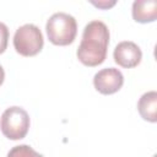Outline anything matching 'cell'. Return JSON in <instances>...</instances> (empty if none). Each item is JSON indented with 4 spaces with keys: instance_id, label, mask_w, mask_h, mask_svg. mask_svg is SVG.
<instances>
[{
    "instance_id": "1",
    "label": "cell",
    "mask_w": 157,
    "mask_h": 157,
    "mask_svg": "<svg viewBox=\"0 0 157 157\" xmlns=\"http://www.w3.org/2000/svg\"><path fill=\"white\" fill-rule=\"evenodd\" d=\"M109 44V29L102 21L94 20L86 25L81 43L77 48V58L86 66H97L105 60Z\"/></svg>"
},
{
    "instance_id": "2",
    "label": "cell",
    "mask_w": 157,
    "mask_h": 157,
    "mask_svg": "<svg viewBox=\"0 0 157 157\" xmlns=\"http://www.w3.org/2000/svg\"><path fill=\"white\" fill-rule=\"evenodd\" d=\"M49 40L55 45H69L75 40L77 23L74 16L65 12H56L49 17L45 25Z\"/></svg>"
},
{
    "instance_id": "3",
    "label": "cell",
    "mask_w": 157,
    "mask_h": 157,
    "mask_svg": "<svg viewBox=\"0 0 157 157\" xmlns=\"http://www.w3.org/2000/svg\"><path fill=\"white\" fill-rule=\"evenodd\" d=\"M0 129L5 137L10 140L23 139L29 129V115L21 107L7 108L0 120Z\"/></svg>"
},
{
    "instance_id": "4",
    "label": "cell",
    "mask_w": 157,
    "mask_h": 157,
    "mask_svg": "<svg viewBox=\"0 0 157 157\" xmlns=\"http://www.w3.org/2000/svg\"><path fill=\"white\" fill-rule=\"evenodd\" d=\"M44 44L40 29L33 23H26L18 27L13 36V47L23 56L37 55Z\"/></svg>"
},
{
    "instance_id": "5",
    "label": "cell",
    "mask_w": 157,
    "mask_h": 157,
    "mask_svg": "<svg viewBox=\"0 0 157 157\" xmlns=\"http://www.w3.org/2000/svg\"><path fill=\"white\" fill-rule=\"evenodd\" d=\"M124 83L123 74L115 67L99 70L93 77L94 88L102 94H113L118 92Z\"/></svg>"
},
{
    "instance_id": "6",
    "label": "cell",
    "mask_w": 157,
    "mask_h": 157,
    "mask_svg": "<svg viewBox=\"0 0 157 157\" xmlns=\"http://www.w3.org/2000/svg\"><path fill=\"white\" fill-rule=\"evenodd\" d=\"M113 56H114V61L118 65L125 69H131L140 64L142 53L141 49L137 47V44H135L134 42L124 40L120 42L114 48Z\"/></svg>"
},
{
    "instance_id": "7",
    "label": "cell",
    "mask_w": 157,
    "mask_h": 157,
    "mask_svg": "<svg viewBox=\"0 0 157 157\" xmlns=\"http://www.w3.org/2000/svg\"><path fill=\"white\" fill-rule=\"evenodd\" d=\"M132 17L136 22H153L157 17L156 0H136L132 4Z\"/></svg>"
},
{
    "instance_id": "8",
    "label": "cell",
    "mask_w": 157,
    "mask_h": 157,
    "mask_svg": "<svg viewBox=\"0 0 157 157\" xmlns=\"http://www.w3.org/2000/svg\"><path fill=\"white\" fill-rule=\"evenodd\" d=\"M137 110L142 119L156 123L157 121V92L150 91L141 96L137 103Z\"/></svg>"
},
{
    "instance_id": "9",
    "label": "cell",
    "mask_w": 157,
    "mask_h": 157,
    "mask_svg": "<svg viewBox=\"0 0 157 157\" xmlns=\"http://www.w3.org/2000/svg\"><path fill=\"white\" fill-rule=\"evenodd\" d=\"M7 157H44V156L36 152L28 145H18V146L12 147L9 151Z\"/></svg>"
},
{
    "instance_id": "10",
    "label": "cell",
    "mask_w": 157,
    "mask_h": 157,
    "mask_svg": "<svg viewBox=\"0 0 157 157\" xmlns=\"http://www.w3.org/2000/svg\"><path fill=\"white\" fill-rule=\"evenodd\" d=\"M9 42V28L5 23L0 22V54L5 52Z\"/></svg>"
},
{
    "instance_id": "11",
    "label": "cell",
    "mask_w": 157,
    "mask_h": 157,
    "mask_svg": "<svg viewBox=\"0 0 157 157\" xmlns=\"http://www.w3.org/2000/svg\"><path fill=\"white\" fill-rule=\"evenodd\" d=\"M92 4L96 5V6H98V7H102V9H108V7L113 6L115 4V1H112L110 4L109 2H92Z\"/></svg>"
},
{
    "instance_id": "12",
    "label": "cell",
    "mask_w": 157,
    "mask_h": 157,
    "mask_svg": "<svg viewBox=\"0 0 157 157\" xmlns=\"http://www.w3.org/2000/svg\"><path fill=\"white\" fill-rule=\"evenodd\" d=\"M4 78H5V72H4L2 66L0 65V86H1V85H2V82H4Z\"/></svg>"
}]
</instances>
